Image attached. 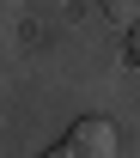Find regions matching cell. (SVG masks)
Listing matches in <instances>:
<instances>
[{"label":"cell","mask_w":140,"mask_h":158,"mask_svg":"<svg viewBox=\"0 0 140 158\" xmlns=\"http://www.w3.org/2000/svg\"><path fill=\"white\" fill-rule=\"evenodd\" d=\"M43 158H122V146H116V128H110L104 116H85V122H73L67 140L49 146Z\"/></svg>","instance_id":"1"},{"label":"cell","mask_w":140,"mask_h":158,"mask_svg":"<svg viewBox=\"0 0 140 158\" xmlns=\"http://www.w3.org/2000/svg\"><path fill=\"white\" fill-rule=\"evenodd\" d=\"M104 19H116V24H140V0H104Z\"/></svg>","instance_id":"2"},{"label":"cell","mask_w":140,"mask_h":158,"mask_svg":"<svg viewBox=\"0 0 140 158\" xmlns=\"http://www.w3.org/2000/svg\"><path fill=\"white\" fill-rule=\"evenodd\" d=\"M128 61L140 67V24H134V37H128Z\"/></svg>","instance_id":"3"}]
</instances>
